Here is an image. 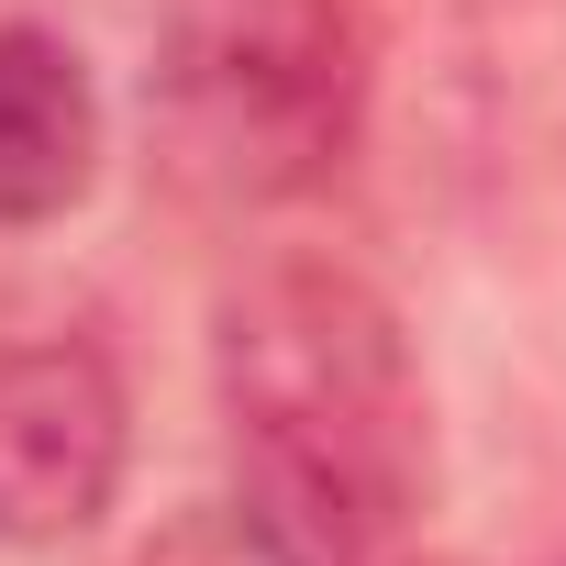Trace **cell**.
Here are the masks:
<instances>
[{"label":"cell","instance_id":"5","mask_svg":"<svg viewBox=\"0 0 566 566\" xmlns=\"http://www.w3.org/2000/svg\"><path fill=\"white\" fill-rule=\"evenodd\" d=\"M400 566H444V555H422V544H411V555H400Z\"/></svg>","mask_w":566,"mask_h":566},{"label":"cell","instance_id":"3","mask_svg":"<svg viewBox=\"0 0 566 566\" xmlns=\"http://www.w3.org/2000/svg\"><path fill=\"white\" fill-rule=\"evenodd\" d=\"M123 467H134V400L90 334L0 356V544L45 555L101 533L123 500Z\"/></svg>","mask_w":566,"mask_h":566},{"label":"cell","instance_id":"2","mask_svg":"<svg viewBox=\"0 0 566 566\" xmlns=\"http://www.w3.org/2000/svg\"><path fill=\"white\" fill-rule=\"evenodd\" d=\"M156 112L233 200H301L367 112L356 0H156Z\"/></svg>","mask_w":566,"mask_h":566},{"label":"cell","instance_id":"1","mask_svg":"<svg viewBox=\"0 0 566 566\" xmlns=\"http://www.w3.org/2000/svg\"><path fill=\"white\" fill-rule=\"evenodd\" d=\"M233 522L255 566H400L433 500V389L400 312L334 255H266L211 312Z\"/></svg>","mask_w":566,"mask_h":566},{"label":"cell","instance_id":"4","mask_svg":"<svg viewBox=\"0 0 566 566\" xmlns=\"http://www.w3.org/2000/svg\"><path fill=\"white\" fill-rule=\"evenodd\" d=\"M101 178V90L67 34L0 23V233L56 222Z\"/></svg>","mask_w":566,"mask_h":566}]
</instances>
